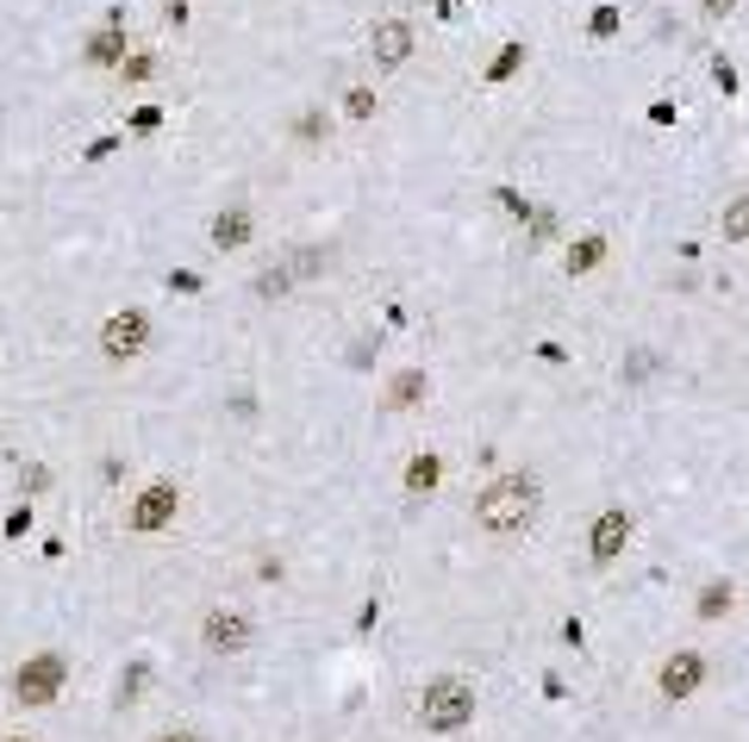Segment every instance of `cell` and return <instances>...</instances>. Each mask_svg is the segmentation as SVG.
<instances>
[{
  "label": "cell",
  "instance_id": "obj_1",
  "mask_svg": "<svg viewBox=\"0 0 749 742\" xmlns=\"http://www.w3.org/2000/svg\"><path fill=\"white\" fill-rule=\"evenodd\" d=\"M537 506H544V481L531 469H512L474 494V524H481L487 537H519V530L537 524Z\"/></svg>",
  "mask_w": 749,
  "mask_h": 742
},
{
  "label": "cell",
  "instance_id": "obj_2",
  "mask_svg": "<svg viewBox=\"0 0 749 742\" xmlns=\"http://www.w3.org/2000/svg\"><path fill=\"white\" fill-rule=\"evenodd\" d=\"M474 712H481L474 680H462V674H437V680H424L419 730H431V737H456V730H469L474 724Z\"/></svg>",
  "mask_w": 749,
  "mask_h": 742
},
{
  "label": "cell",
  "instance_id": "obj_3",
  "mask_svg": "<svg viewBox=\"0 0 749 742\" xmlns=\"http://www.w3.org/2000/svg\"><path fill=\"white\" fill-rule=\"evenodd\" d=\"M63 680H69V662L63 655H31V662H20V674H13V699L20 705H56V693H63Z\"/></svg>",
  "mask_w": 749,
  "mask_h": 742
},
{
  "label": "cell",
  "instance_id": "obj_4",
  "mask_svg": "<svg viewBox=\"0 0 749 742\" xmlns=\"http://www.w3.org/2000/svg\"><path fill=\"white\" fill-rule=\"evenodd\" d=\"M250 637H256V624H250V612H238V605H213V612L200 618V649H206V655H244Z\"/></svg>",
  "mask_w": 749,
  "mask_h": 742
},
{
  "label": "cell",
  "instance_id": "obj_5",
  "mask_svg": "<svg viewBox=\"0 0 749 742\" xmlns=\"http://www.w3.org/2000/svg\"><path fill=\"white\" fill-rule=\"evenodd\" d=\"M144 349H150V312L125 306V312H113V319L100 324V356H106V362H131V356H144Z\"/></svg>",
  "mask_w": 749,
  "mask_h": 742
},
{
  "label": "cell",
  "instance_id": "obj_6",
  "mask_svg": "<svg viewBox=\"0 0 749 742\" xmlns=\"http://www.w3.org/2000/svg\"><path fill=\"white\" fill-rule=\"evenodd\" d=\"M699 687H706V655L699 649H674L669 662L656 668V693L669 699V705H687Z\"/></svg>",
  "mask_w": 749,
  "mask_h": 742
},
{
  "label": "cell",
  "instance_id": "obj_7",
  "mask_svg": "<svg viewBox=\"0 0 749 742\" xmlns=\"http://www.w3.org/2000/svg\"><path fill=\"white\" fill-rule=\"evenodd\" d=\"M624 543H631V512H624V506H606V512L587 524V555H594V562H619Z\"/></svg>",
  "mask_w": 749,
  "mask_h": 742
},
{
  "label": "cell",
  "instance_id": "obj_8",
  "mask_svg": "<svg viewBox=\"0 0 749 742\" xmlns=\"http://www.w3.org/2000/svg\"><path fill=\"white\" fill-rule=\"evenodd\" d=\"M175 506H181V494H175L169 481H156V487H144V494L131 499L125 524L131 530H163V524H175Z\"/></svg>",
  "mask_w": 749,
  "mask_h": 742
},
{
  "label": "cell",
  "instance_id": "obj_9",
  "mask_svg": "<svg viewBox=\"0 0 749 742\" xmlns=\"http://www.w3.org/2000/svg\"><path fill=\"white\" fill-rule=\"evenodd\" d=\"M369 50H374V63H381V69H399V63L412 56V25H406V20H374Z\"/></svg>",
  "mask_w": 749,
  "mask_h": 742
},
{
  "label": "cell",
  "instance_id": "obj_10",
  "mask_svg": "<svg viewBox=\"0 0 749 742\" xmlns=\"http://www.w3.org/2000/svg\"><path fill=\"white\" fill-rule=\"evenodd\" d=\"M81 56H88L94 69H119V63H125V20H119V13L100 25L94 38H88V50H81Z\"/></svg>",
  "mask_w": 749,
  "mask_h": 742
},
{
  "label": "cell",
  "instance_id": "obj_11",
  "mask_svg": "<svg viewBox=\"0 0 749 742\" xmlns=\"http://www.w3.org/2000/svg\"><path fill=\"white\" fill-rule=\"evenodd\" d=\"M424 394H431V374L424 369H399L394 381H388V412H412Z\"/></svg>",
  "mask_w": 749,
  "mask_h": 742
},
{
  "label": "cell",
  "instance_id": "obj_12",
  "mask_svg": "<svg viewBox=\"0 0 749 742\" xmlns=\"http://www.w3.org/2000/svg\"><path fill=\"white\" fill-rule=\"evenodd\" d=\"M437 481H444V456H437V449H419V456L406 462V494L419 499V494H431Z\"/></svg>",
  "mask_w": 749,
  "mask_h": 742
},
{
  "label": "cell",
  "instance_id": "obj_13",
  "mask_svg": "<svg viewBox=\"0 0 749 742\" xmlns=\"http://www.w3.org/2000/svg\"><path fill=\"white\" fill-rule=\"evenodd\" d=\"M213 244L219 250H244L250 244V206H225L213 219Z\"/></svg>",
  "mask_w": 749,
  "mask_h": 742
},
{
  "label": "cell",
  "instance_id": "obj_14",
  "mask_svg": "<svg viewBox=\"0 0 749 742\" xmlns=\"http://www.w3.org/2000/svg\"><path fill=\"white\" fill-rule=\"evenodd\" d=\"M719 231H724V244H749V194L724 200V213H719Z\"/></svg>",
  "mask_w": 749,
  "mask_h": 742
},
{
  "label": "cell",
  "instance_id": "obj_15",
  "mask_svg": "<svg viewBox=\"0 0 749 742\" xmlns=\"http://www.w3.org/2000/svg\"><path fill=\"white\" fill-rule=\"evenodd\" d=\"M731 599H737V587H731V580H706V587H699V618H724V612H731Z\"/></svg>",
  "mask_w": 749,
  "mask_h": 742
},
{
  "label": "cell",
  "instance_id": "obj_16",
  "mask_svg": "<svg viewBox=\"0 0 749 742\" xmlns=\"http://www.w3.org/2000/svg\"><path fill=\"white\" fill-rule=\"evenodd\" d=\"M331 263H338L331 250H319V244H300V256L288 263V269H294V281H313V274H331Z\"/></svg>",
  "mask_w": 749,
  "mask_h": 742
},
{
  "label": "cell",
  "instance_id": "obj_17",
  "mask_svg": "<svg viewBox=\"0 0 749 742\" xmlns=\"http://www.w3.org/2000/svg\"><path fill=\"white\" fill-rule=\"evenodd\" d=\"M606 263V238H581V244H569V274H587Z\"/></svg>",
  "mask_w": 749,
  "mask_h": 742
},
{
  "label": "cell",
  "instance_id": "obj_18",
  "mask_svg": "<svg viewBox=\"0 0 749 742\" xmlns=\"http://www.w3.org/2000/svg\"><path fill=\"white\" fill-rule=\"evenodd\" d=\"M288 287H294V269H263L256 274V299H281Z\"/></svg>",
  "mask_w": 749,
  "mask_h": 742
},
{
  "label": "cell",
  "instance_id": "obj_19",
  "mask_svg": "<svg viewBox=\"0 0 749 742\" xmlns=\"http://www.w3.org/2000/svg\"><path fill=\"white\" fill-rule=\"evenodd\" d=\"M119 75H125V81H150V75H156V56L138 50V56H125V63H119Z\"/></svg>",
  "mask_w": 749,
  "mask_h": 742
},
{
  "label": "cell",
  "instance_id": "obj_20",
  "mask_svg": "<svg viewBox=\"0 0 749 742\" xmlns=\"http://www.w3.org/2000/svg\"><path fill=\"white\" fill-rule=\"evenodd\" d=\"M344 113H350V119H369V113H374V94H369V88H350V94H344Z\"/></svg>",
  "mask_w": 749,
  "mask_h": 742
},
{
  "label": "cell",
  "instance_id": "obj_21",
  "mask_svg": "<svg viewBox=\"0 0 749 742\" xmlns=\"http://www.w3.org/2000/svg\"><path fill=\"white\" fill-rule=\"evenodd\" d=\"M25 530H31V506H13L7 512V537H25Z\"/></svg>",
  "mask_w": 749,
  "mask_h": 742
},
{
  "label": "cell",
  "instance_id": "obj_22",
  "mask_svg": "<svg viewBox=\"0 0 749 742\" xmlns=\"http://www.w3.org/2000/svg\"><path fill=\"white\" fill-rule=\"evenodd\" d=\"M519 56H524V44H506V56L494 63V81H506V75L519 69Z\"/></svg>",
  "mask_w": 749,
  "mask_h": 742
},
{
  "label": "cell",
  "instance_id": "obj_23",
  "mask_svg": "<svg viewBox=\"0 0 749 742\" xmlns=\"http://www.w3.org/2000/svg\"><path fill=\"white\" fill-rule=\"evenodd\" d=\"M144 687V668H131V674H119V705H131V693Z\"/></svg>",
  "mask_w": 749,
  "mask_h": 742
},
{
  "label": "cell",
  "instance_id": "obj_24",
  "mask_svg": "<svg viewBox=\"0 0 749 742\" xmlns=\"http://www.w3.org/2000/svg\"><path fill=\"white\" fill-rule=\"evenodd\" d=\"M731 7H737V0H699V13H706V20H724Z\"/></svg>",
  "mask_w": 749,
  "mask_h": 742
},
{
  "label": "cell",
  "instance_id": "obj_25",
  "mask_svg": "<svg viewBox=\"0 0 749 742\" xmlns=\"http://www.w3.org/2000/svg\"><path fill=\"white\" fill-rule=\"evenodd\" d=\"M150 742H206L200 730H163V737H150Z\"/></svg>",
  "mask_w": 749,
  "mask_h": 742
},
{
  "label": "cell",
  "instance_id": "obj_26",
  "mask_svg": "<svg viewBox=\"0 0 749 742\" xmlns=\"http://www.w3.org/2000/svg\"><path fill=\"white\" fill-rule=\"evenodd\" d=\"M7 742H31V737H7Z\"/></svg>",
  "mask_w": 749,
  "mask_h": 742
}]
</instances>
